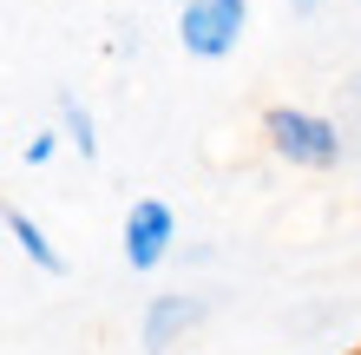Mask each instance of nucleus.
<instances>
[{
    "label": "nucleus",
    "instance_id": "f257e3e1",
    "mask_svg": "<svg viewBox=\"0 0 361 355\" xmlns=\"http://www.w3.org/2000/svg\"><path fill=\"white\" fill-rule=\"evenodd\" d=\"M263 138H269V152L283 164H295V172H335V164L348 158V132L335 119L309 112V106H269L263 112Z\"/></svg>",
    "mask_w": 361,
    "mask_h": 355
},
{
    "label": "nucleus",
    "instance_id": "f03ea898",
    "mask_svg": "<svg viewBox=\"0 0 361 355\" xmlns=\"http://www.w3.org/2000/svg\"><path fill=\"white\" fill-rule=\"evenodd\" d=\"M250 33V0H184L178 7V47L190 59H230Z\"/></svg>",
    "mask_w": 361,
    "mask_h": 355
},
{
    "label": "nucleus",
    "instance_id": "7ed1b4c3",
    "mask_svg": "<svg viewBox=\"0 0 361 355\" xmlns=\"http://www.w3.org/2000/svg\"><path fill=\"white\" fill-rule=\"evenodd\" d=\"M118 250H125V263H132L138 277H152L178 250V211L164 198H132L125 204V224H118Z\"/></svg>",
    "mask_w": 361,
    "mask_h": 355
},
{
    "label": "nucleus",
    "instance_id": "20e7f679",
    "mask_svg": "<svg viewBox=\"0 0 361 355\" xmlns=\"http://www.w3.org/2000/svg\"><path fill=\"white\" fill-rule=\"evenodd\" d=\"M204 316H210V296H197V289H158V296L145 303V316H138L145 355H171Z\"/></svg>",
    "mask_w": 361,
    "mask_h": 355
},
{
    "label": "nucleus",
    "instance_id": "39448f33",
    "mask_svg": "<svg viewBox=\"0 0 361 355\" xmlns=\"http://www.w3.org/2000/svg\"><path fill=\"white\" fill-rule=\"evenodd\" d=\"M7 243L27 257L33 270H47V277H66V257L53 250V237H47V224L39 217H27V211H7Z\"/></svg>",
    "mask_w": 361,
    "mask_h": 355
},
{
    "label": "nucleus",
    "instance_id": "423d86ee",
    "mask_svg": "<svg viewBox=\"0 0 361 355\" xmlns=\"http://www.w3.org/2000/svg\"><path fill=\"white\" fill-rule=\"evenodd\" d=\"M53 112H59V132H66V145L92 164V158H99V125H92V106H86L79 92H53Z\"/></svg>",
    "mask_w": 361,
    "mask_h": 355
},
{
    "label": "nucleus",
    "instance_id": "0eeeda50",
    "mask_svg": "<svg viewBox=\"0 0 361 355\" xmlns=\"http://www.w3.org/2000/svg\"><path fill=\"white\" fill-rule=\"evenodd\" d=\"M59 145H66V132H59V125H53V132H33L27 145H20V158H27V172H39V164H53V158H59Z\"/></svg>",
    "mask_w": 361,
    "mask_h": 355
},
{
    "label": "nucleus",
    "instance_id": "6e6552de",
    "mask_svg": "<svg viewBox=\"0 0 361 355\" xmlns=\"http://www.w3.org/2000/svg\"><path fill=\"white\" fill-rule=\"evenodd\" d=\"M315 7H322V0H289V13H295V20H309Z\"/></svg>",
    "mask_w": 361,
    "mask_h": 355
},
{
    "label": "nucleus",
    "instance_id": "1a4fd4ad",
    "mask_svg": "<svg viewBox=\"0 0 361 355\" xmlns=\"http://www.w3.org/2000/svg\"><path fill=\"white\" fill-rule=\"evenodd\" d=\"M342 355H361V342H355V349H342Z\"/></svg>",
    "mask_w": 361,
    "mask_h": 355
},
{
    "label": "nucleus",
    "instance_id": "9d476101",
    "mask_svg": "<svg viewBox=\"0 0 361 355\" xmlns=\"http://www.w3.org/2000/svg\"><path fill=\"white\" fill-rule=\"evenodd\" d=\"M178 7H184V0H178Z\"/></svg>",
    "mask_w": 361,
    "mask_h": 355
}]
</instances>
